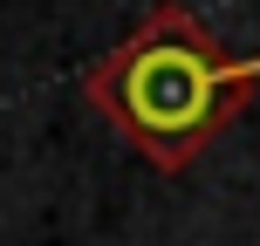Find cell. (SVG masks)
Returning <instances> with one entry per match:
<instances>
[{
  "label": "cell",
  "instance_id": "1",
  "mask_svg": "<svg viewBox=\"0 0 260 246\" xmlns=\"http://www.w3.org/2000/svg\"><path fill=\"white\" fill-rule=\"evenodd\" d=\"M260 82V55H226L206 21L165 7L137 27L130 41L103 55L82 76L117 137H130L157 171H178L226 130L247 89Z\"/></svg>",
  "mask_w": 260,
  "mask_h": 246
}]
</instances>
